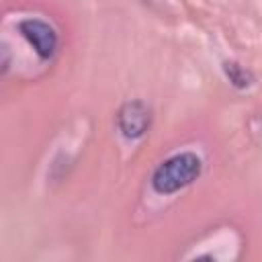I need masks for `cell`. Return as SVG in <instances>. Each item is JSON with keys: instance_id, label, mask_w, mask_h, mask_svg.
I'll return each instance as SVG.
<instances>
[{"instance_id": "obj_1", "label": "cell", "mask_w": 262, "mask_h": 262, "mask_svg": "<svg viewBox=\"0 0 262 262\" xmlns=\"http://www.w3.org/2000/svg\"><path fill=\"white\" fill-rule=\"evenodd\" d=\"M201 168H203V162L196 154H192V151L174 154L172 158L164 160L156 168L154 178H151V186L160 194L178 192L180 188L192 184L199 178Z\"/></svg>"}, {"instance_id": "obj_2", "label": "cell", "mask_w": 262, "mask_h": 262, "mask_svg": "<svg viewBox=\"0 0 262 262\" xmlns=\"http://www.w3.org/2000/svg\"><path fill=\"white\" fill-rule=\"evenodd\" d=\"M18 31L33 45L41 59H49L57 49V33L51 25L39 18H25L18 23Z\"/></svg>"}, {"instance_id": "obj_3", "label": "cell", "mask_w": 262, "mask_h": 262, "mask_svg": "<svg viewBox=\"0 0 262 262\" xmlns=\"http://www.w3.org/2000/svg\"><path fill=\"white\" fill-rule=\"evenodd\" d=\"M117 121H119V129L123 131V135L135 139V137H141L147 131V127L151 123V113H149L145 102L129 100L121 106Z\"/></svg>"}, {"instance_id": "obj_4", "label": "cell", "mask_w": 262, "mask_h": 262, "mask_svg": "<svg viewBox=\"0 0 262 262\" xmlns=\"http://www.w3.org/2000/svg\"><path fill=\"white\" fill-rule=\"evenodd\" d=\"M225 72H227V76H229V80L235 84V86H239V88H244V86H250L252 84V76H250V72H246L242 66H237V63H225Z\"/></svg>"}]
</instances>
